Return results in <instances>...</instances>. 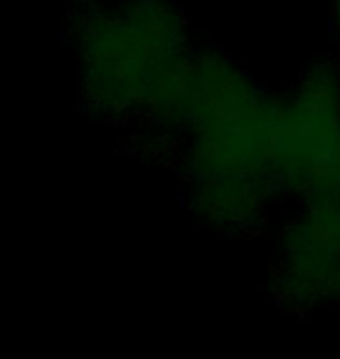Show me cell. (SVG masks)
Masks as SVG:
<instances>
[{"label":"cell","instance_id":"1","mask_svg":"<svg viewBox=\"0 0 340 359\" xmlns=\"http://www.w3.org/2000/svg\"><path fill=\"white\" fill-rule=\"evenodd\" d=\"M163 124L179 128L193 210L219 231L245 233L278 189L273 100L233 63L191 54Z\"/></svg>","mask_w":340,"mask_h":359},{"label":"cell","instance_id":"2","mask_svg":"<svg viewBox=\"0 0 340 359\" xmlns=\"http://www.w3.org/2000/svg\"><path fill=\"white\" fill-rule=\"evenodd\" d=\"M77 56L93 105L112 117L144 112L163 121L191 52L165 0H119L82 26Z\"/></svg>","mask_w":340,"mask_h":359},{"label":"cell","instance_id":"3","mask_svg":"<svg viewBox=\"0 0 340 359\" xmlns=\"http://www.w3.org/2000/svg\"><path fill=\"white\" fill-rule=\"evenodd\" d=\"M273 173L282 194L340 198V77L315 66L273 100Z\"/></svg>","mask_w":340,"mask_h":359},{"label":"cell","instance_id":"4","mask_svg":"<svg viewBox=\"0 0 340 359\" xmlns=\"http://www.w3.org/2000/svg\"><path fill=\"white\" fill-rule=\"evenodd\" d=\"M275 271L285 304L340 311V198L303 203L282 231Z\"/></svg>","mask_w":340,"mask_h":359}]
</instances>
